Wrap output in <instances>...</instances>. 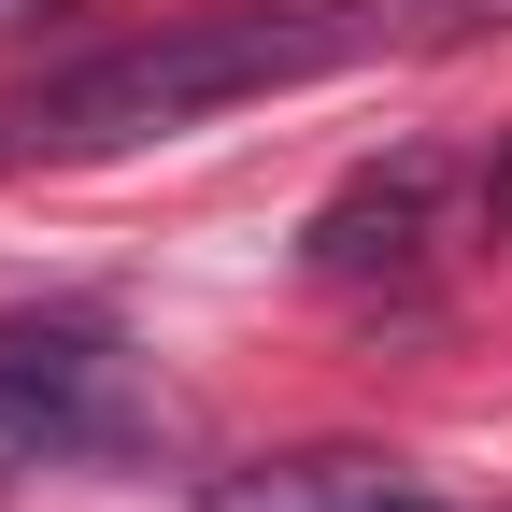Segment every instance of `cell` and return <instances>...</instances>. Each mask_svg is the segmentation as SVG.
<instances>
[{
    "mask_svg": "<svg viewBox=\"0 0 512 512\" xmlns=\"http://www.w3.org/2000/svg\"><path fill=\"white\" fill-rule=\"evenodd\" d=\"M484 29H512V0H200V15H157L128 43L57 57L43 86H15L0 100V171L128 157V143H171L200 114L370 72V57H441V43H484Z\"/></svg>",
    "mask_w": 512,
    "mask_h": 512,
    "instance_id": "obj_1",
    "label": "cell"
},
{
    "mask_svg": "<svg viewBox=\"0 0 512 512\" xmlns=\"http://www.w3.org/2000/svg\"><path fill=\"white\" fill-rule=\"evenodd\" d=\"M441 200H456V157H441V143H384V157H356L328 200H313L299 271L328 285V299L427 285V256H441Z\"/></svg>",
    "mask_w": 512,
    "mask_h": 512,
    "instance_id": "obj_2",
    "label": "cell"
},
{
    "mask_svg": "<svg viewBox=\"0 0 512 512\" xmlns=\"http://www.w3.org/2000/svg\"><path fill=\"white\" fill-rule=\"evenodd\" d=\"M128 441V356L86 313H0V470Z\"/></svg>",
    "mask_w": 512,
    "mask_h": 512,
    "instance_id": "obj_3",
    "label": "cell"
},
{
    "mask_svg": "<svg viewBox=\"0 0 512 512\" xmlns=\"http://www.w3.org/2000/svg\"><path fill=\"white\" fill-rule=\"evenodd\" d=\"M399 470L384 456H285V470H228L200 512H384Z\"/></svg>",
    "mask_w": 512,
    "mask_h": 512,
    "instance_id": "obj_4",
    "label": "cell"
},
{
    "mask_svg": "<svg viewBox=\"0 0 512 512\" xmlns=\"http://www.w3.org/2000/svg\"><path fill=\"white\" fill-rule=\"evenodd\" d=\"M384 512H441V498H413V484H399V498H384Z\"/></svg>",
    "mask_w": 512,
    "mask_h": 512,
    "instance_id": "obj_5",
    "label": "cell"
}]
</instances>
